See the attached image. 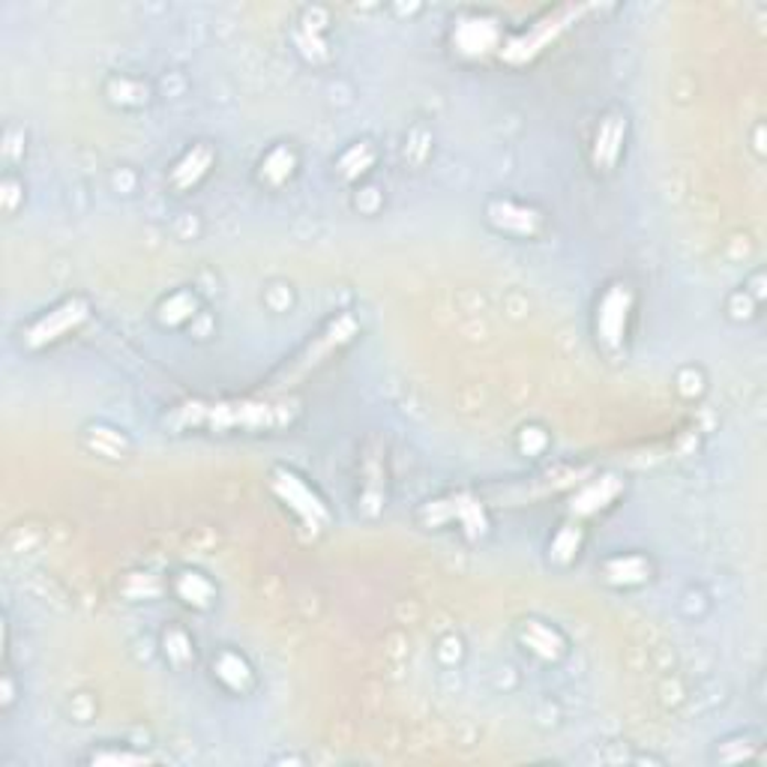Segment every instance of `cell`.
<instances>
[{"label": "cell", "mask_w": 767, "mask_h": 767, "mask_svg": "<svg viewBox=\"0 0 767 767\" xmlns=\"http://www.w3.org/2000/svg\"><path fill=\"white\" fill-rule=\"evenodd\" d=\"M636 312V288L627 279H611L594 306V333L606 354H618L630 339V321Z\"/></svg>", "instance_id": "6da1fadb"}, {"label": "cell", "mask_w": 767, "mask_h": 767, "mask_svg": "<svg viewBox=\"0 0 767 767\" xmlns=\"http://www.w3.org/2000/svg\"><path fill=\"white\" fill-rule=\"evenodd\" d=\"M87 316H90V306H87L85 297H66L52 309H45L40 318H33L28 330H22V345H28L31 351L54 345V342H61V339H66L85 324Z\"/></svg>", "instance_id": "7a4b0ae2"}, {"label": "cell", "mask_w": 767, "mask_h": 767, "mask_svg": "<svg viewBox=\"0 0 767 767\" xmlns=\"http://www.w3.org/2000/svg\"><path fill=\"white\" fill-rule=\"evenodd\" d=\"M452 52L465 57H489L504 52V28L489 12L473 10L468 19H459L452 28Z\"/></svg>", "instance_id": "3957f363"}, {"label": "cell", "mask_w": 767, "mask_h": 767, "mask_svg": "<svg viewBox=\"0 0 767 767\" xmlns=\"http://www.w3.org/2000/svg\"><path fill=\"white\" fill-rule=\"evenodd\" d=\"M486 222L492 225L498 234H507V237H519V241H534L543 234V213L531 207V204H522V201L513 199H492L486 204Z\"/></svg>", "instance_id": "277c9868"}, {"label": "cell", "mask_w": 767, "mask_h": 767, "mask_svg": "<svg viewBox=\"0 0 767 767\" xmlns=\"http://www.w3.org/2000/svg\"><path fill=\"white\" fill-rule=\"evenodd\" d=\"M211 672L213 683L232 695H249L255 690V683H258V674H255V665L249 662V657L232 648V645H225V648L213 653Z\"/></svg>", "instance_id": "5b68a950"}, {"label": "cell", "mask_w": 767, "mask_h": 767, "mask_svg": "<svg viewBox=\"0 0 767 767\" xmlns=\"http://www.w3.org/2000/svg\"><path fill=\"white\" fill-rule=\"evenodd\" d=\"M627 145V115L624 111H606L597 127V138H594V166L597 171H615L618 159Z\"/></svg>", "instance_id": "8992f818"}, {"label": "cell", "mask_w": 767, "mask_h": 767, "mask_svg": "<svg viewBox=\"0 0 767 767\" xmlns=\"http://www.w3.org/2000/svg\"><path fill=\"white\" fill-rule=\"evenodd\" d=\"M171 594L178 597L180 606H187L192 611H211L216 606L220 590L213 585V578L207 573H201L195 567H183L171 576Z\"/></svg>", "instance_id": "52a82bcc"}, {"label": "cell", "mask_w": 767, "mask_h": 767, "mask_svg": "<svg viewBox=\"0 0 767 767\" xmlns=\"http://www.w3.org/2000/svg\"><path fill=\"white\" fill-rule=\"evenodd\" d=\"M213 162H216V150H213L207 141H195V145L171 166L169 183L178 192L192 190V187H199L201 180L211 174Z\"/></svg>", "instance_id": "ba28073f"}, {"label": "cell", "mask_w": 767, "mask_h": 767, "mask_svg": "<svg viewBox=\"0 0 767 767\" xmlns=\"http://www.w3.org/2000/svg\"><path fill=\"white\" fill-rule=\"evenodd\" d=\"M300 171V157L291 141H279L258 159V183L270 190H283L285 183H291Z\"/></svg>", "instance_id": "9c48e42d"}, {"label": "cell", "mask_w": 767, "mask_h": 767, "mask_svg": "<svg viewBox=\"0 0 767 767\" xmlns=\"http://www.w3.org/2000/svg\"><path fill=\"white\" fill-rule=\"evenodd\" d=\"M519 639H522V645H525V651H531L534 657H540V660H546V662L561 660V657L567 653V639H564V632L557 630V627H552V624H546V620H536V618L522 620V627H519Z\"/></svg>", "instance_id": "30bf717a"}, {"label": "cell", "mask_w": 767, "mask_h": 767, "mask_svg": "<svg viewBox=\"0 0 767 767\" xmlns=\"http://www.w3.org/2000/svg\"><path fill=\"white\" fill-rule=\"evenodd\" d=\"M651 561L639 552H620L603 561V578L615 588H641L645 582H651Z\"/></svg>", "instance_id": "8fae6325"}, {"label": "cell", "mask_w": 767, "mask_h": 767, "mask_svg": "<svg viewBox=\"0 0 767 767\" xmlns=\"http://www.w3.org/2000/svg\"><path fill=\"white\" fill-rule=\"evenodd\" d=\"M201 312V297L192 291V288H178V291H171V295H166L162 300H159L157 306V321L162 327H171V330H178V327H187L192 321V318Z\"/></svg>", "instance_id": "7c38bea8"}, {"label": "cell", "mask_w": 767, "mask_h": 767, "mask_svg": "<svg viewBox=\"0 0 767 767\" xmlns=\"http://www.w3.org/2000/svg\"><path fill=\"white\" fill-rule=\"evenodd\" d=\"M620 494V483L615 477H603V480H594L582 489L578 498H573V515H590L609 507L615 498Z\"/></svg>", "instance_id": "4fadbf2b"}, {"label": "cell", "mask_w": 767, "mask_h": 767, "mask_svg": "<svg viewBox=\"0 0 767 767\" xmlns=\"http://www.w3.org/2000/svg\"><path fill=\"white\" fill-rule=\"evenodd\" d=\"M106 87H111V90L117 87V94L124 90V96L115 99V106L120 108H145L150 103V87L136 75H111Z\"/></svg>", "instance_id": "5bb4252c"}, {"label": "cell", "mask_w": 767, "mask_h": 767, "mask_svg": "<svg viewBox=\"0 0 767 767\" xmlns=\"http://www.w3.org/2000/svg\"><path fill=\"white\" fill-rule=\"evenodd\" d=\"M162 651H166V660L183 665V662L195 660V639L190 636V630L171 624L169 630L162 632Z\"/></svg>", "instance_id": "9a60e30c"}, {"label": "cell", "mask_w": 767, "mask_h": 767, "mask_svg": "<svg viewBox=\"0 0 767 767\" xmlns=\"http://www.w3.org/2000/svg\"><path fill=\"white\" fill-rule=\"evenodd\" d=\"M582 528L576 525V522H567V525H561V531L555 534V540L548 543V555L555 557H567V561H573V557L578 555V548H582Z\"/></svg>", "instance_id": "2e32d148"}]
</instances>
